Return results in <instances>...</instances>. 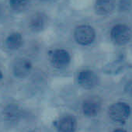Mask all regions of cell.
<instances>
[{
  "label": "cell",
  "instance_id": "cell-1",
  "mask_svg": "<svg viewBox=\"0 0 132 132\" xmlns=\"http://www.w3.org/2000/svg\"><path fill=\"white\" fill-rule=\"evenodd\" d=\"M74 38L77 44L82 46H88L95 40L96 31L89 25H79L74 30Z\"/></svg>",
  "mask_w": 132,
  "mask_h": 132
},
{
  "label": "cell",
  "instance_id": "cell-2",
  "mask_svg": "<svg viewBox=\"0 0 132 132\" xmlns=\"http://www.w3.org/2000/svg\"><path fill=\"white\" fill-rule=\"evenodd\" d=\"M110 38L115 44H127L132 39V30L125 24H117L111 29Z\"/></svg>",
  "mask_w": 132,
  "mask_h": 132
},
{
  "label": "cell",
  "instance_id": "cell-3",
  "mask_svg": "<svg viewBox=\"0 0 132 132\" xmlns=\"http://www.w3.org/2000/svg\"><path fill=\"white\" fill-rule=\"evenodd\" d=\"M130 107L124 102H117L109 109V116L115 122L123 123L130 117Z\"/></svg>",
  "mask_w": 132,
  "mask_h": 132
},
{
  "label": "cell",
  "instance_id": "cell-4",
  "mask_svg": "<svg viewBox=\"0 0 132 132\" xmlns=\"http://www.w3.org/2000/svg\"><path fill=\"white\" fill-rule=\"evenodd\" d=\"M33 69L32 62L27 57L16 58L12 65L13 76L17 79H25L30 76Z\"/></svg>",
  "mask_w": 132,
  "mask_h": 132
},
{
  "label": "cell",
  "instance_id": "cell-5",
  "mask_svg": "<svg viewBox=\"0 0 132 132\" xmlns=\"http://www.w3.org/2000/svg\"><path fill=\"white\" fill-rule=\"evenodd\" d=\"M50 61L54 68L62 69L69 65L71 56L64 49H55L50 54Z\"/></svg>",
  "mask_w": 132,
  "mask_h": 132
},
{
  "label": "cell",
  "instance_id": "cell-6",
  "mask_svg": "<svg viewBox=\"0 0 132 132\" xmlns=\"http://www.w3.org/2000/svg\"><path fill=\"white\" fill-rule=\"evenodd\" d=\"M47 16L42 12L34 13L29 18L28 27L34 33H40L47 26Z\"/></svg>",
  "mask_w": 132,
  "mask_h": 132
},
{
  "label": "cell",
  "instance_id": "cell-7",
  "mask_svg": "<svg viewBox=\"0 0 132 132\" xmlns=\"http://www.w3.org/2000/svg\"><path fill=\"white\" fill-rule=\"evenodd\" d=\"M78 82L83 89H91L98 86L99 78L91 70H82L78 75Z\"/></svg>",
  "mask_w": 132,
  "mask_h": 132
},
{
  "label": "cell",
  "instance_id": "cell-8",
  "mask_svg": "<svg viewBox=\"0 0 132 132\" xmlns=\"http://www.w3.org/2000/svg\"><path fill=\"white\" fill-rule=\"evenodd\" d=\"M102 102L98 96H90L84 100L82 111L84 115L89 117H96L101 110Z\"/></svg>",
  "mask_w": 132,
  "mask_h": 132
},
{
  "label": "cell",
  "instance_id": "cell-9",
  "mask_svg": "<svg viewBox=\"0 0 132 132\" xmlns=\"http://www.w3.org/2000/svg\"><path fill=\"white\" fill-rule=\"evenodd\" d=\"M76 127V119L71 115L63 116L56 122V128L58 132H75Z\"/></svg>",
  "mask_w": 132,
  "mask_h": 132
},
{
  "label": "cell",
  "instance_id": "cell-10",
  "mask_svg": "<svg viewBox=\"0 0 132 132\" xmlns=\"http://www.w3.org/2000/svg\"><path fill=\"white\" fill-rule=\"evenodd\" d=\"M115 9L114 0H96L94 10L99 16H107L113 12Z\"/></svg>",
  "mask_w": 132,
  "mask_h": 132
},
{
  "label": "cell",
  "instance_id": "cell-11",
  "mask_svg": "<svg viewBox=\"0 0 132 132\" xmlns=\"http://www.w3.org/2000/svg\"><path fill=\"white\" fill-rule=\"evenodd\" d=\"M5 47L10 51H17L23 44V37L20 32H12L5 39Z\"/></svg>",
  "mask_w": 132,
  "mask_h": 132
},
{
  "label": "cell",
  "instance_id": "cell-12",
  "mask_svg": "<svg viewBox=\"0 0 132 132\" xmlns=\"http://www.w3.org/2000/svg\"><path fill=\"white\" fill-rule=\"evenodd\" d=\"M3 116L6 120L10 122H16L18 121L21 117L22 110L17 104H8L3 109Z\"/></svg>",
  "mask_w": 132,
  "mask_h": 132
},
{
  "label": "cell",
  "instance_id": "cell-13",
  "mask_svg": "<svg viewBox=\"0 0 132 132\" xmlns=\"http://www.w3.org/2000/svg\"><path fill=\"white\" fill-rule=\"evenodd\" d=\"M30 0H9V5L12 11L19 13H22L29 6Z\"/></svg>",
  "mask_w": 132,
  "mask_h": 132
},
{
  "label": "cell",
  "instance_id": "cell-14",
  "mask_svg": "<svg viewBox=\"0 0 132 132\" xmlns=\"http://www.w3.org/2000/svg\"><path fill=\"white\" fill-rule=\"evenodd\" d=\"M3 74L2 70L0 69V82H1V81L3 80Z\"/></svg>",
  "mask_w": 132,
  "mask_h": 132
},
{
  "label": "cell",
  "instance_id": "cell-15",
  "mask_svg": "<svg viewBox=\"0 0 132 132\" xmlns=\"http://www.w3.org/2000/svg\"><path fill=\"white\" fill-rule=\"evenodd\" d=\"M37 1H38L40 3H47V2L50 1V0H37Z\"/></svg>",
  "mask_w": 132,
  "mask_h": 132
},
{
  "label": "cell",
  "instance_id": "cell-16",
  "mask_svg": "<svg viewBox=\"0 0 132 132\" xmlns=\"http://www.w3.org/2000/svg\"><path fill=\"white\" fill-rule=\"evenodd\" d=\"M113 132H127V131H125V130H120V129H119V130H114Z\"/></svg>",
  "mask_w": 132,
  "mask_h": 132
}]
</instances>
